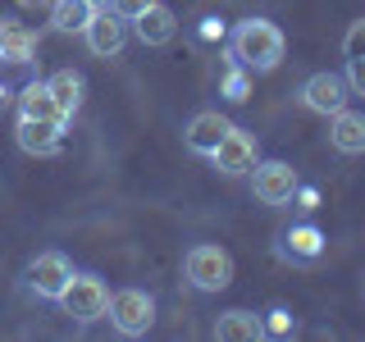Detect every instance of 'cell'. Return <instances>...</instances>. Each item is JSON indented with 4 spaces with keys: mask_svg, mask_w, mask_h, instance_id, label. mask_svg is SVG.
Returning <instances> with one entry per match:
<instances>
[{
    "mask_svg": "<svg viewBox=\"0 0 365 342\" xmlns=\"http://www.w3.org/2000/svg\"><path fill=\"white\" fill-rule=\"evenodd\" d=\"M283 51H288V41L269 19H242L228 37V60L247 73H274L283 64Z\"/></svg>",
    "mask_w": 365,
    "mask_h": 342,
    "instance_id": "cell-1",
    "label": "cell"
},
{
    "mask_svg": "<svg viewBox=\"0 0 365 342\" xmlns=\"http://www.w3.org/2000/svg\"><path fill=\"white\" fill-rule=\"evenodd\" d=\"M182 279L197 292H224L228 283H233V256L215 242H197L182 256Z\"/></svg>",
    "mask_w": 365,
    "mask_h": 342,
    "instance_id": "cell-2",
    "label": "cell"
},
{
    "mask_svg": "<svg viewBox=\"0 0 365 342\" xmlns=\"http://www.w3.org/2000/svg\"><path fill=\"white\" fill-rule=\"evenodd\" d=\"M60 311L73 319V324H91L110 311V288L101 274H73L68 288L60 292Z\"/></svg>",
    "mask_w": 365,
    "mask_h": 342,
    "instance_id": "cell-3",
    "label": "cell"
},
{
    "mask_svg": "<svg viewBox=\"0 0 365 342\" xmlns=\"http://www.w3.org/2000/svg\"><path fill=\"white\" fill-rule=\"evenodd\" d=\"M106 315H110L114 333L146 338V333H151V324H155V296L142 292V288H123V292L110 296V311Z\"/></svg>",
    "mask_w": 365,
    "mask_h": 342,
    "instance_id": "cell-4",
    "label": "cell"
},
{
    "mask_svg": "<svg viewBox=\"0 0 365 342\" xmlns=\"http://www.w3.org/2000/svg\"><path fill=\"white\" fill-rule=\"evenodd\" d=\"M297 187H302V178L288 160H256V169H251V192L260 205H288Z\"/></svg>",
    "mask_w": 365,
    "mask_h": 342,
    "instance_id": "cell-5",
    "label": "cell"
},
{
    "mask_svg": "<svg viewBox=\"0 0 365 342\" xmlns=\"http://www.w3.org/2000/svg\"><path fill=\"white\" fill-rule=\"evenodd\" d=\"M73 260L64 256V251H41L37 260L28 265V292H37V296H46V301H60V292L68 288V279H73Z\"/></svg>",
    "mask_w": 365,
    "mask_h": 342,
    "instance_id": "cell-6",
    "label": "cell"
},
{
    "mask_svg": "<svg viewBox=\"0 0 365 342\" xmlns=\"http://www.w3.org/2000/svg\"><path fill=\"white\" fill-rule=\"evenodd\" d=\"M210 160H215V169H220L224 178H242V174H251V169H256V160H260L256 137H251L247 128H228L224 142L210 151Z\"/></svg>",
    "mask_w": 365,
    "mask_h": 342,
    "instance_id": "cell-7",
    "label": "cell"
},
{
    "mask_svg": "<svg viewBox=\"0 0 365 342\" xmlns=\"http://www.w3.org/2000/svg\"><path fill=\"white\" fill-rule=\"evenodd\" d=\"M347 96H351V87H347V78L342 73H311L302 83V105L311 110V114H338V110H347Z\"/></svg>",
    "mask_w": 365,
    "mask_h": 342,
    "instance_id": "cell-8",
    "label": "cell"
},
{
    "mask_svg": "<svg viewBox=\"0 0 365 342\" xmlns=\"http://www.w3.org/2000/svg\"><path fill=\"white\" fill-rule=\"evenodd\" d=\"M83 37H87V51H91V55H101V60H114V55L123 51V41H128V23L114 14L110 5H101L96 14H91V23L83 28Z\"/></svg>",
    "mask_w": 365,
    "mask_h": 342,
    "instance_id": "cell-9",
    "label": "cell"
},
{
    "mask_svg": "<svg viewBox=\"0 0 365 342\" xmlns=\"http://www.w3.org/2000/svg\"><path fill=\"white\" fill-rule=\"evenodd\" d=\"M14 137L28 155H55L64 146V119H23L19 114Z\"/></svg>",
    "mask_w": 365,
    "mask_h": 342,
    "instance_id": "cell-10",
    "label": "cell"
},
{
    "mask_svg": "<svg viewBox=\"0 0 365 342\" xmlns=\"http://www.w3.org/2000/svg\"><path fill=\"white\" fill-rule=\"evenodd\" d=\"M228 128H233V123H228L220 110H197V114L187 119V128H182V142H187L192 155H210L215 146L224 142Z\"/></svg>",
    "mask_w": 365,
    "mask_h": 342,
    "instance_id": "cell-11",
    "label": "cell"
},
{
    "mask_svg": "<svg viewBox=\"0 0 365 342\" xmlns=\"http://www.w3.org/2000/svg\"><path fill=\"white\" fill-rule=\"evenodd\" d=\"M133 37L142 46H169L178 37V19L169 5H160V0H151V5L142 9V14L133 19Z\"/></svg>",
    "mask_w": 365,
    "mask_h": 342,
    "instance_id": "cell-12",
    "label": "cell"
},
{
    "mask_svg": "<svg viewBox=\"0 0 365 342\" xmlns=\"http://www.w3.org/2000/svg\"><path fill=\"white\" fill-rule=\"evenodd\" d=\"M329 142H334V151L342 155H365V114L361 110H338L329 114Z\"/></svg>",
    "mask_w": 365,
    "mask_h": 342,
    "instance_id": "cell-13",
    "label": "cell"
},
{
    "mask_svg": "<svg viewBox=\"0 0 365 342\" xmlns=\"http://www.w3.org/2000/svg\"><path fill=\"white\" fill-rule=\"evenodd\" d=\"M32 55H37V32L14 19H0V64H32Z\"/></svg>",
    "mask_w": 365,
    "mask_h": 342,
    "instance_id": "cell-14",
    "label": "cell"
},
{
    "mask_svg": "<svg viewBox=\"0 0 365 342\" xmlns=\"http://www.w3.org/2000/svg\"><path fill=\"white\" fill-rule=\"evenodd\" d=\"M215 338L220 342H256V338H265V319L256 311H224L215 319Z\"/></svg>",
    "mask_w": 365,
    "mask_h": 342,
    "instance_id": "cell-15",
    "label": "cell"
},
{
    "mask_svg": "<svg viewBox=\"0 0 365 342\" xmlns=\"http://www.w3.org/2000/svg\"><path fill=\"white\" fill-rule=\"evenodd\" d=\"M46 87H51V96L60 100L64 119H73V114L83 110V96H87L83 73H73V68H60V73H51V78H46Z\"/></svg>",
    "mask_w": 365,
    "mask_h": 342,
    "instance_id": "cell-16",
    "label": "cell"
},
{
    "mask_svg": "<svg viewBox=\"0 0 365 342\" xmlns=\"http://www.w3.org/2000/svg\"><path fill=\"white\" fill-rule=\"evenodd\" d=\"M19 114H23V119H64L60 100L51 96V87H46V83H28V87L19 91Z\"/></svg>",
    "mask_w": 365,
    "mask_h": 342,
    "instance_id": "cell-17",
    "label": "cell"
},
{
    "mask_svg": "<svg viewBox=\"0 0 365 342\" xmlns=\"http://www.w3.org/2000/svg\"><path fill=\"white\" fill-rule=\"evenodd\" d=\"M96 9L101 5H91V0H51V23L60 32H83Z\"/></svg>",
    "mask_w": 365,
    "mask_h": 342,
    "instance_id": "cell-18",
    "label": "cell"
},
{
    "mask_svg": "<svg viewBox=\"0 0 365 342\" xmlns=\"http://www.w3.org/2000/svg\"><path fill=\"white\" fill-rule=\"evenodd\" d=\"M283 242H288L292 260H315L319 251H324V237H319V228H311V224H297Z\"/></svg>",
    "mask_w": 365,
    "mask_h": 342,
    "instance_id": "cell-19",
    "label": "cell"
},
{
    "mask_svg": "<svg viewBox=\"0 0 365 342\" xmlns=\"http://www.w3.org/2000/svg\"><path fill=\"white\" fill-rule=\"evenodd\" d=\"M265 333H274V338H288V333H297V319L283 311V306H274L269 311V319H265Z\"/></svg>",
    "mask_w": 365,
    "mask_h": 342,
    "instance_id": "cell-20",
    "label": "cell"
},
{
    "mask_svg": "<svg viewBox=\"0 0 365 342\" xmlns=\"http://www.w3.org/2000/svg\"><path fill=\"white\" fill-rule=\"evenodd\" d=\"M342 78H347L351 96H365V55H351L347 68H342Z\"/></svg>",
    "mask_w": 365,
    "mask_h": 342,
    "instance_id": "cell-21",
    "label": "cell"
},
{
    "mask_svg": "<svg viewBox=\"0 0 365 342\" xmlns=\"http://www.w3.org/2000/svg\"><path fill=\"white\" fill-rule=\"evenodd\" d=\"M224 91H228V100H247V68L233 64V73L224 78Z\"/></svg>",
    "mask_w": 365,
    "mask_h": 342,
    "instance_id": "cell-22",
    "label": "cell"
},
{
    "mask_svg": "<svg viewBox=\"0 0 365 342\" xmlns=\"http://www.w3.org/2000/svg\"><path fill=\"white\" fill-rule=\"evenodd\" d=\"M106 5H110V9H114V14H119L123 23H133V19L142 14L146 5H151V0H106Z\"/></svg>",
    "mask_w": 365,
    "mask_h": 342,
    "instance_id": "cell-23",
    "label": "cell"
},
{
    "mask_svg": "<svg viewBox=\"0 0 365 342\" xmlns=\"http://www.w3.org/2000/svg\"><path fill=\"white\" fill-rule=\"evenodd\" d=\"M342 51H347V60H351V55H365V19L351 23V32H347V41H342Z\"/></svg>",
    "mask_w": 365,
    "mask_h": 342,
    "instance_id": "cell-24",
    "label": "cell"
},
{
    "mask_svg": "<svg viewBox=\"0 0 365 342\" xmlns=\"http://www.w3.org/2000/svg\"><path fill=\"white\" fill-rule=\"evenodd\" d=\"M19 5H28V9H37V5H51V0H19Z\"/></svg>",
    "mask_w": 365,
    "mask_h": 342,
    "instance_id": "cell-25",
    "label": "cell"
},
{
    "mask_svg": "<svg viewBox=\"0 0 365 342\" xmlns=\"http://www.w3.org/2000/svg\"><path fill=\"white\" fill-rule=\"evenodd\" d=\"M5 96H9V91H5V83H0V105H5Z\"/></svg>",
    "mask_w": 365,
    "mask_h": 342,
    "instance_id": "cell-26",
    "label": "cell"
},
{
    "mask_svg": "<svg viewBox=\"0 0 365 342\" xmlns=\"http://www.w3.org/2000/svg\"><path fill=\"white\" fill-rule=\"evenodd\" d=\"M91 5H106V0H91Z\"/></svg>",
    "mask_w": 365,
    "mask_h": 342,
    "instance_id": "cell-27",
    "label": "cell"
}]
</instances>
